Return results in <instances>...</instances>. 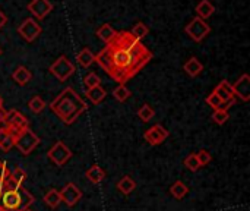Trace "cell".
I'll return each instance as SVG.
<instances>
[{"label": "cell", "instance_id": "6da1fadb", "mask_svg": "<svg viewBox=\"0 0 250 211\" xmlns=\"http://www.w3.org/2000/svg\"><path fill=\"white\" fill-rule=\"evenodd\" d=\"M152 59V53L142 44L141 40L135 38L130 31H117L113 40L95 54L98 66L116 82L126 84L129 79L136 76L139 70L148 65Z\"/></svg>", "mask_w": 250, "mask_h": 211}, {"label": "cell", "instance_id": "7a4b0ae2", "mask_svg": "<svg viewBox=\"0 0 250 211\" xmlns=\"http://www.w3.org/2000/svg\"><path fill=\"white\" fill-rule=\"evenodd\" d=\"M34 204V195L21 184L15 182L6 169L0 181V211H26Z\"/></svg>", "mask_w": 250, "mask_h": 211}, {"label": "cell", "instance_id": "3957f363", "mask_svg": "<svg viewBox=\"0 0 250 211\" xmlns=\"http://www.w3.org/2000/svg\"><path fill=\"white\" fill-rule=\"evenodd\" d=\"M51 112L66 125H72L78 120V117L88 110L86 103L82 97L72 88H64L48 106Z\"/></svg>", "mask_w": 250, "mask_h": 211}, {"label": "cell", "instance_id": "277c9868", "mask_svg": "<svg viewBox=\"0 0 250 211\" xmlns=\"http://www.w3.org/2000/svg\"><path fill=\"white\" fill-rule=\"evenodd\" d=\"M38 145H40V138L29 128L19 131L13 140V147H16L18 151L23 156L31 154Z\"/></svg>", "mask_w": 250, "mask_h": 211}, {"label": "cell", "instance_id": "5b68a950", "mask_svg": "<svg viewBox=\"0 0 250 211\" xmlns=\"http://www.w3.org/2000/svg\"><path fill=\"white\" fill-rule=\"evenodd\" d=\"M48 70H50V73L54 75L60 82H64V81H67V79L75 73L76 69H75V65H73L66 56H60V57L56 59L54 63L50 65Z\"/></svg>", "mask_w": 250, "mask_h": 211}, {"label": "cell", "instance_id": "8992f818", "mask_svg": "<svg viewBox=\"0 0 250 211\" xmlns=\"http://www.w3.org/2000/svg\"><path fill=\"white\" fill-rule=\"evenodd\" d=\"M185 32L195 41V43H201L204 41L209 32H211V26L209 23H207V21L201 19V18H193L186 26H185Z\"/></svg>", "mask_w": 250, "mask_h": 211}, {"label": "cell", "instance_id": "52a82bcc", "mask_svg": "<svg viewBox=\"0 0 250 211\" xmlns=\"http://www.w3.org/2000/svg\"><path fill=\"white\" fill-rule=\"evenodd\" d=\"M3 125L7 126L12 134L16 137V134L25 128H29V120L16 109H10L4 113V117H3Z\"/></svg>", "mask_w": 250, "mask_h": 211}, {"label": "cell", "instance_id": "ba28073f", "mask_svg": "<svg viewBox=\"0 0 250 211\" xmlns=\"http://www.w3.org/2000/svg\"><path fill=\"white\" fill-rule=\"evenodd\" d=\"M47 159H48L53 164L62 167V166H64V164L72 159V151L69 150V147H67L63 141H57V142L48 150Z\"/></svg>", "mask_w": 250, "mask_h": 211}, {"label": "cell", "instance_id": "9c48e42d", "mask_svg": "<svg viewBox=\"0 0 250 211\" xmlns=\"http://www.w3.org/2000/svg\"><path fill=\"white\" fill-rule=\"evenodd\" d=\"M42 32V28L40 25L38 21H35L34 18H26L21 22V25L18 26V34L28 43L35 41Z\"/></svg>", "mask_w": 250, "mask_h": 211}, {"label": "cell", "instance_id": "30bf717a", "mask_svg": "<svg viewBox=\"0 0 250 211\" xmlns=\"http://www.w3.org/2000/svg\"><path fill=\"white\" fill-rule=\"evenodd\" d=\"M28 12H31L32 18L35 21H42L51 10L54 9V4L50 0H31L26 6Z\"/></svg>", "mask_w": 250, "mask_h": 211}, {"label": "cell", "instance_id": "8fae6325", "mask_svg": "<svg viewBox=\"0 0 250 211\" xmlns=\"http://www.w3.org/2000/svg\"><path fill=\"white\" fill-rule=\"evenodd\" d=\"M168 137H170L168 129H166L163 125H158V123L154 125V126H151L149 129H146L145 134H144V138H145V141H146L149 145H160V144H163Z\"/></svg>", "mask_w": 250, "mask_h": 211}, {"label": "cell", "instance_id": "7c38bea8", "mask_svg": "<svg viewBox=\"0 0 250 211\" xmlns=\"http://www.w3.org/2000/svg\"><path fill=\"white\" fill-rule=\"evenodd\" d=\"M60 192V198H62V201L67 206V207H75L79 201H81V198H82V191L75 185V184H67V185H64L63 187V189L62 191H59Z\"/></svg>", "mask_w": 250, "mask_h": 211}, {"label": "cell", "instance_id": "4fadbf2b", "mask_svg": "<svg viewBox=\"0 0 250 211\" xmlns=\"http://www.w3.org/2000/svg\"><path fill=\"white\" fill-rule=\"evenodd\" d=\"M233 93L234 97L237 95L242 101H249L250 100V76L248 73H243L233 85Z\"/></svg>", "mask_w": 250, "mask_h": 211}, {"label": "cell", "instance_id": "5bb4252c", "mask_svg": "<svg viewBox=\"0 0 250 211\" xmlns=\"http://www.w3.org/2000/svg\"><path fill=\"white\" fill-rule=\"evenodd\" d=\"M12 79L19 85V87H23V85H26V84H29L31 82V79H32V73H31V70L28 69V68H25V66H18L13 72H12Z\"/></svg>", "mask_w": 250, "mask_h": 211}, {"label": "cell", "instance_id": "9a60e30c", "mask_svg": "<svg viewBox=\"0 0 250 211\" xmlns=\"http://www.w3.org/2000/svg\"><path fill=\"white\" fill-rule=\"evenodd\" d=\"M13 140H15V135L12 134V131L1 125L0 126V150L7 153L13 148Z\"/></svg>", "mask_w": 250, "mask_h": 211}, {"label": "cell", "instance_id": "2e32d148", "mask_svg": "<svg viewBox=\"0 0 250 211\" xmlns=\"http://www.w3.org/2000/svg\"><path fill=\"white\" fill-rule=\"evenodd\" d=\"M214 93L223 100V103L229 101V100H233L234 98V93H233V87L231 84L227 81V79H223L214 90Z\"/></svg>", "mask_w": 250, "mask_h": 211}, {"label": "cell", "instance_id": "e0dca14e", "mask_svg": "<svg viewBox=\"0 0 250 211\" xmlns=\"http://www.w3.org/2000/svg\"><path fill=\"white\" fill-rule=\"evenodd\" d=\"M183 70H185L189 76L196 78V76L204 70V65L201 63V60H199L198 57L193 56V57H190V59H188V60L185 62Z\"/></svg>", "mask_w": 250, "mask_h": 211}, {"label": "cell", "instance_id": "ac0fdd59", "mask_svg": "<svg viewBox=\"0 0 250 211\" xmlns=\"http://www.w3.org/2000/svg\"><path fill=\"white\" fill-rule=\"evenodd\" d=\"M195 12H196L198 18H201V19L205 21V19H208V18L212 16V13L215 12V6H214L209 0H201V1L196 4Z\"/></svg>", "mask_w": 250, "mask_h": 211}, {"label": "cell", "instance_id": "d6986e66", "mask_svg": "<svg viewBox=\"0 0 250 211\" xmlns=\"http://www.w3.org/2000/svg\"><path fill=\"white\" fill-rule=\"evenodd\" d=\"M85 176L88 178V181H89V182H92V184L98 185V184H101V182L105 179V172H104L98 164H92V166L86 170Z\"/></svg>", "mask_w": 250, "mask_h": 211}, {"label": "cell", "instance_id": "ffe728a7", "mask_svg": "<svg viewBox=\"0 0 250 211\" xmlns=\"http://www.w3.org/2000/svg\"><path fill=\"white\" fill-rule=\"evenodd\" d=\"M86 97L89 98V101L92 103V104H100L105 97H107V91L101 87V85H98V87H94V88H89V90H86Z\"/></svg>", "mask_w": 250, "mask_h": 211}, {"label": "cell", "instance_id": "44dd1931", "mask_svg": "<svg viewBox=\"0 0 250 211\" xmlns=\"http://www.w3.org/2000/svg\"><path fill=\"white\" fill-rule=\"evenodd\" d=\"M117 189H119L123 195H130V194L136 189V182H135L130 176H123V178L117 182Z\"/></svg>", "mask_w": 250, "mask_h": 211}, {"label": "cell", "instance_id": "7402d4cb", "mask_svg": "<svg viewBox=\"0 0 250 211\" xmlns=\"http://www.w3.org/2000/svg\"><path fill=\"white\" fill-rule=\"evenodd\" d=\"M116 29L110 25V23H103L97 31H95V34H97V37L100 38V40H103L105 44L110 41V40H113V37L116 35Z\"/></svg>", "mask_w": 250, "mask_h": 211}, {"label": "cell", "instance_id": "603a6c76", "mask_svg": "<svg viewBox=\"0 0 250 211\" xmlns=\"http://www.w3.org/2000/svg\"><path fill=\"white\" fill-rule=\"evenodd\" d=\"M76 60H78V63H79L82 68H89V66L95 62V54H94L89 48H82V50L78 53Z\"/></svg>", "mask_w": 250, "mask_h": 211}, {"label": "cell", "instance_id": "cb8c5ba5", "mask_svg": "<svg viewBox=\"0 0 250 211\" xmlns=\"http://www.w3.org/2000/svg\"><path fill=\"white\" fill-rule=\"evenodd\" d=\"M170 194L176 198V200H183L188 194H189V188L186 184H183L182 181H177L171 185L170 188Z\"/></svg>", "mask_w": 250, "mask_h": 211}, {"label": "cell", "instance_id": "d4e9b609", "mask_svg": "<svg viewBox=\"0 0 250 211\" xmlns=\"http://www.w3.org/2000/svg\"><path fill=\"white\" fill-rule=\"evenodd\" d=\"M44 203L50 207V209H57L62 203L60 198V192L57 189H50L48 192H45L44 195Z\"/></svg>", "mask_w": 250, "mask_h": 211}, {"label": "cell", "instance_id": "484cf974", "mask_svg": "<svg viewBox=\"0 0 250 211\" xmlns=\"http://www.w3.org/2000/svg\"><path fill=\"white\" fill-rule=\"evenodd\" d=\"M154 115H155V110L152 109V106L151 104H142L141 107H139V110H138V117L142 120V122H149V120H152V117H154Z\"/></svg>", "mask_w": 250, "mask_h": 211}, {"label": "cell", "instance_id": "4316f807", "mask_svg": "<svg viewBox=\"0 0 250 211\" xmlns=\"http://www.w3.org/2000/svg\"><path fill=\"white\" fill-rule=\"evenodd\" d=\"M113 95H114V98H116L117 101L125 103V101L130 97V90H129L126 85L120 84V85H117V87L113 90Z\"/></svg>", "mask_w": 250, "mask_h": 211}, {"label": "cell", "instance_id": "83f0119b", "mask_svg": "<svg viewBox=\"0 0 250 211\" xmlns=\"http://www.w3.org/2000/svg\"><path fill=\"white\" fill-rule=\"evenodd\" d=\"M45 101L40 97V95H34L31 100H29V103H28V107L31 109V112L32 113H41L44 109H45Z\"/></svg>", "mask_w": 250, "mask_h": 211}, {"label": "cell", "instance_id": "f1b7e54d", "mask_svg": "<svg viewBox=\"0 0 250 211\" xmlns=\"http://www.w3.org/2000/svg\"><path fill=\"white\" fill-rule=\"evenodd\" d=\"M130 34H132L135 38L142 40V38H145V37L149 34V28H148L144 22H138V23L130 29Z\"/></svg>", "mask_w": 250, "mask_h": 211}, {"label": "cell", "instance_id": "f546056e", "mask_svg": "<svg viewBox=\"0 0 250 211\" xmlns=\"http://www.w3.org/2000/svg\"><path fill=\"white\" fill-rule=\"evenodd\" d=\"M83 85H85V90L98 87V85H101V78H100L95 72H89V73L83 78Z\"/></svg>", "mask_w": 250, "mask_h": 211}, {"label": "cell", "instance_id": "4dcf8cb0", "mask_svg": "<svg viewBox=\"0 0 250 211\" xmlns=\"http://www.w3.org/2000/svg\"><path fill=\"white\" fill-rule=\"evenodd\" d=\"M229 119H230V115H229L227 110L217 109V110H214V113H212V120H214L217 125H224V123H227Z\"/></svg>", "mask_w": 250, "mask_h": 211}, {"label": "cell", "instance_id": "1f68e13d", "mask_svg": "<svg viewBox=\"0 0 250 211\" xmlns=\"http://www.w3.org/2000/svg\"><path fill=\"white\" fill-rule=\"evenodd\" d=\"M183 164H185V167H186L188 170H190V172H198V170L201 169V164H199V162H198V159H196V154H189V156L185 159Z\"/></svg>", "mask_w": 250, "mask_h": 211}, {"label": "cell", "instance_id": "d6a6232c", "mask_svg": "<svg viewBox=\"0 0 250 211\" xmlns=\"http://www.w3.org/2000/svg\"><path fill=\"white\" fill-rule=\"evenodd\" d=\"M207 104H208L209 107H212L214 110H217V109H220V107L223 106V100L212 91V93L207 97Z\"/></svg>", "mask_w": 250, "mask_h": 211}, {"label": "cell", "instance_id": "836d02e7", "mask_svg": "<svg viewBox=\"0 0 250 211\" xmlns=\"http://www.w3.org/2000/svg\"><path fill=\"white\" fill-rule=\"evenodd\" d=\"M196 159H198V162H199V164H201V167H202V166H207V164L211 163L212 156H211L207 150H201V151L196 153Z\"/></svg>", "mask_w": 250, "mask_h": 211}, {"label": "cell", "instance_id": "e575fe53", "mask_svg": "<svg viewBox=\"0 0 250 211\" xmlns=\"http://www.w3.org/2000/svg\"><path fill=\"white\" fill-rule=\"evenodd\" d=\"M10 175H12L13 181L18 182V184H21V185H23L25 181H26V173H25L21 167H16V169L10 170Z\"/></svg>", "mask_w": 250, "mask_h": 211}, {"label": "cell", "instance_id": "d590c367", "mask_svg": "<svg viewBox=\"0 0 250 211\" xmlns=\"http://www.w3.org/2000/svg\"><path fill=\"white\" fill-rule=\"evenodd\" d=\"M6 23H7V16L0 10V29H1Z\"/></svg>", "mask_w": 250, "mask_h": 211}, {"label": "cell", "instance_id": "8d00e7d4", "mask_svg": "<svg viewBox=\"0 0 250 211\" xmlns=\"http://www.w3.org/2000/svg\"><path fill=\"white\" fill-rule=\"evenodd\" d=\"M4 113H6V110L3 109V100H1V97H0V125L3 123V117H4Z\"/></svg>", "mask_w": 250, "mask_h": 211}, {"label": "cell", "instance_id": "74e56055", "mask_svg": "<svg viewBox=\"0 0 250 211\" xmlns=\"http://www.w3.org/2000/svg\"><path fill=\"white\" fill-rule=\"evenodd\" d=\"M7 169V166H6V162H1L0 160V181H1V178H3V175H4V170Z\"/></svg>", "mask_w": 250, "mask_h": 211}, {"label": "cell", "instance_id": "f35d334b", "mask_svg": "<svg viewBox=\"0 0 250 211\" xmlns=\"http://www.w3.org/2000/svg\"><path fill=\"white\" fill-rule=\"evenodd\" d=\"M0 56H1V48H0Z\"/></svg>", "mask_w": 250, "mask_h": 211}, {"label": "cell", "instance_id": "ab89813d", "mask_svg": "<svg viewBox=\"0 0 250 211\" xmlns=\"http://www.w3.org/2000/svg\"><path fill=\"white\" fill-rule=\"evenodd\" d=\"M26 211H31V210H29V209H28V210H26Z\"/></svg>", "mask_w": 250, "mask_h": 211}]
</instances>
